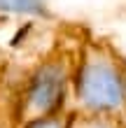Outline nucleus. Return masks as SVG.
<instances>
[{"mask_svg": "<svg viewBox=\"0 0 126 128\" xmlns=\"http://www.w3.org/2000/svg\"><path fill=\"white\" fill-rule=\"evenodd\" d=\"M72 86L79 112L112 114L126 124V58L107 42H84Z\"/></svg>", "mask_w": 126, "mask_h": 128, "instance_id": "1", "label": "nucleus"}, {"mask_svg": "<svg viewBox=\"0 0 126 128\" xmlns=\"http://www.w3.org/2000/svg\"><path fill=\"white\" fill-rule=\"evenodd\" d=\"M68 128H126L121 119L100 112H72Z\"/></svg>", "mask_w": 126, "mask_h": 128, "instance_id": "2", "label": "nucleus"}]
</instances>
